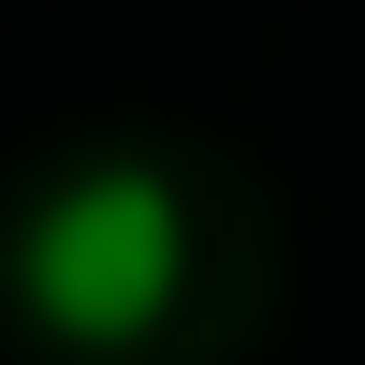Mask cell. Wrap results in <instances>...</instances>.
Instances as JSON below:
<instances>
[{
  "label": "cell",
  "instance_id": "cell-1",
  "mask_svg": "<svg viewBox=\"0 0 365 365\" xmlns=\"http://www.w3.org/2000/svg\"><path fill=\"white\" fill-rule=\"evenodd\" d=\"M175 278H190V220H175V190L146 161H88V175L44 190V220H29V307L58 336H88V351L146 336L175 307Z\"/></svg>",
  "mask_w": 365,
  "mask_h": 365
}]
</instances>
